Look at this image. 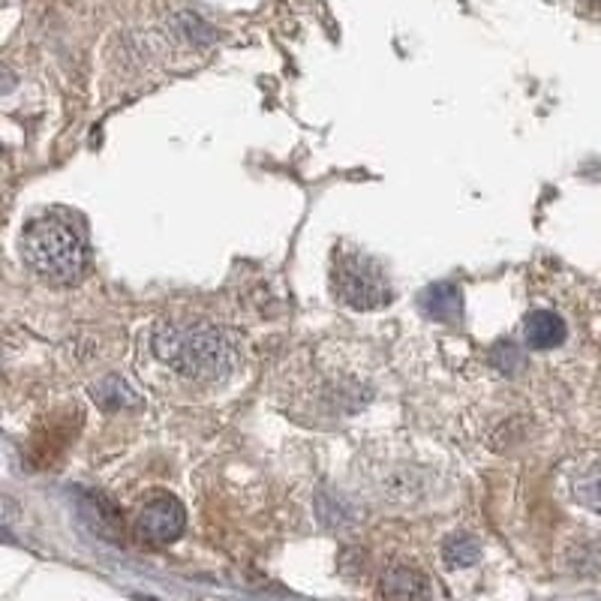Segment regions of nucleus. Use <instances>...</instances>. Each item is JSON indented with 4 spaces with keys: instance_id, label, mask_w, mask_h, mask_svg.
<instances>
[{
    "instance_id": "f257e3e1",
    "label": "nucleus",
    "mask_w": 601,
    "mask_h": 601,
    "mask_svg": "<svg viewBox=\"0 0 601 601\" xmlns=\"http://www.w3.org/2000/svg\"><path fill=\"white\" fill-rule=\"evenodd\" d=\"M151 349L160 364L196 385L223 382L235 373L240 358L235 337L204 322L156 325Z\"/></svg>"
},
{
    "instance_id": "f03ea898",
    "label": "nucleus",
    "mask_w": 601,
    "mask_h": 601,
    "mask_svg": "<svg viewBox=\"0 0 601 601\" xmlns=\"http://www.w3.org/2000/svg\"><path fill=\"white\" fill-rule=\"evenodd\" d=\"M22 256L34 274H39L48 283H58V286L79 283L87 271V252H84L82 238L63 220H55V216L34 220L24 228Z\"/></svg>"
},
{
    "instance_id": "7ed1b4c3",
    "label": "nucleus",
    "mask_w": 601,
    "mask_h": 601,
    "mask_svg": "<svg viewBox=\"0 0 601 601\" xmlns=\"http://www.w3.org/2000/svg\"><path fill=\"white\" fill-rule=\"evenodd\" d=\"M331 286L337 298L352 310H379L391 300V283L379 264L364 252H340L331 268Z\"/></svg>"
},
{
    "instance_id": "20e7f679",
    "label": "nucleus",
    "mask_w": 601,
    "mask_h": 601,
    "mask_svg": "<svg viewBox=\"0 0 601 601\" xmlns=\"http://www.w3.org/2000/svg\"><path fill=\"white\" fill-rule=\"evenodd\" d=\"M139 535L148 544H172L184 535L187 527V515H184V505L172 496V493H154L139 511Z\"/></svg>"
},
{
    "instance_id": "39448f33",
    "label": "nucleus",
    "mask_w": 601,
    "mask_h": 601,
    "mask_svg": "<svg viewBox=\"0 0 601 601\" xmlns=\"http://www.w3.org/2000/svg\"><path fill=\"white\" fill-rule=\"evenodd\" d=\"M568 337L563 316L553 310H532L523 319V340L532 349H556Z\"/></svg>"
},
{
    "instance_id": "423d86ee",
    "label": "nucleus",
    "mask_w": 601,
    "mask_h": 601,
    "mask_svg": "<svg viewBox=\"0 0 601 601\" xmlns=\"http://www.w3.org/2000/svg\"><path fill=\"white\" fill-rule=\"evenodd\" d=\"M421 307L439 322H457L460 313H463V295H460V288L455 283H436L421 295Z\"/></svg>"
},
{
    "instance_id": "0eeeda50",
    "label": "nucleus",
    "mask_w": 601,
    "mask_h": 601,
    "mask_svg": "<svg viewBox=\"0 0 601 601\" xmlns=\"http://www.w3.org/2000/svg\"><path fill=\"white\" fill-rule=\"evenodd\" d=\"M91 397H94L96 406L106 409V412H120V409L139 406V394H135L120 376H106V379H99V382L91 388Z\"/></svg>"
},
{
    "instance_id": "6e6552de",
    "label": "nucleus",
    "mask_w": 601,
    "mask_h": 601,
    "mask_svg": "<svg viewBox=\"0 0 601 601\" xmlns=\"http://www.w3.org/2000/svg\"><path fill=\"white\" fill-rule=\"evenodd\" d=\"M481 559L479 539H472L469 532H455L443 541V565L448 571H460Z\"/></svg>"
},
{
    "instance_id": "1a4fd4ad",
    "label": "nucleus",
    "mask_w": 601,
    "mask_h": 601,
    "mask_svg": "<svg viewBox=\"0 0 601 601\" xmlns=\"http://www.w3.org/2000/svg\"><path fill=\"white\" fill-rule=\"evenodd\" d=\"M431 587H427V580L419 571H412V568H391V571H385L382 577V596H406V599H421V596H427Z\"/></svg>"
},
{
    "instance_id": "9d476101",
    "label": "nucleus",
    "mask_w": 601,
    "mask_h": 601,
    "mask_svg": "<svg viewBox=\"0 0 601 601\" xmlns=\"http://www.w3.org/2000/svg\"><path fill=\"white\" fill-rule=\"evenodd\" d=\"M575 499L592 515H601V463L589 467L575 479Z\"/></svg>"
},
{
    "instance_id": "9b49d317",
    "label": "nucleus",
    "mask_w": 601,
    "mask_h": 601,
    "mask_svg": "<svg viewBox=\"0 0 601 601\" xmlns=\"http://www.w3.org/2000/svg\"><path fill=\"white\" fill-rule=\"evenodd\" d=\"M19 520V505L10 496H0V529H10Z\"/></svg>"
},
{
    "instance_id": "f8f14e48",
    "label": "nucleus",
    "mask_w": 601,
    "mask_h": 601,
    "mask_svg": "<svg viewBox=\"0 0 601 601\" xmlns=\"http://www.w3.org/2000/svg\"><path fill=\"white\" fill-rule=\"evenodd\" d=\"M12 87H15V75L7 67H0V96L10 94Z\"/></svg>"
}]
</instances>
